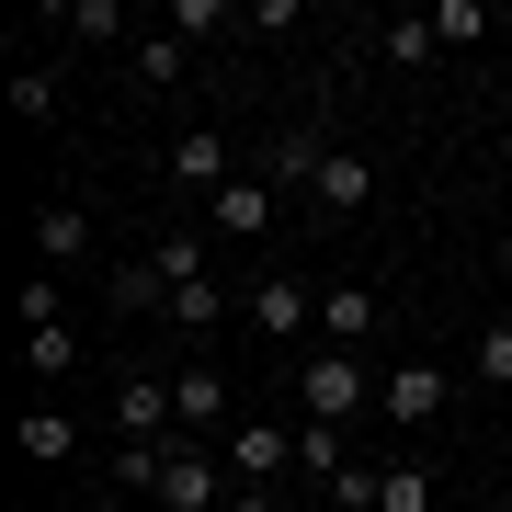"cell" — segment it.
I'll return each instance as SVG.
<instances>
[{
    "mask_svg": "<svg viewBox=\"0 0 512 512\" xmlns=\"http://www.w3.org/2000/svg\"><path fill=\"white\" fill-rule=\"evenodd\" d=\"M376 410V365L365 353H308V365H296V421H365Z\"/></svg>",
    "mask_w": 512,
    "mask_h": 512,
    "instance_id": "1",
    "label": "cell"
},
{
    "mask_svg": "<svg viewBox=\"0 0 512 512\" xmlns=\"http://www.w3.org/2000/svg\"><path fill=\"white\" fill-rule=\"evenodd\" d=\"M376 410L399 421V433H421V421H444V365H433V353H399V365L376 376Z\"/></svg>",
    "mask_w": 512,
    "mask_h": 512,
    "instance_id": "2",
    "label": "cell"
},
{
    "mask_svg": "<svg viewBox=\"0 0 512 512\" xmlns=\"http://www.w3.org/2000/svg\"><path fill=\"white\" fill-rule=\"evenodd\" d=\"M296 467V421H228V478L239 490H274Z\"/></svg>",
    "mask_w": 512,
    "mask_h": 512,
    "instance_id": "3",
    "label": "cell"
},
{
    "mask_svg": "<svg viewBox=\"0 0 512 512\" xmlns=\"http://www.w3.org/2000/svg\"><path fill=\"white\" fill-rule=\"evenodd\" d=\"M365 205H376V160H365V148H330L319 183H308V217L342 228V217H365Z\"/></svg>",
    "mask_w": 512,
    "mask_h": 512,
    "instance_id": "4",
    "label": "cell"
},
{
    "mask_svg": "<svg viewBox=\"0 0 512 512\" xmlns=\"http://www.w3.org/2000/svg\"><path fill=\"white\" fill-rule=\"evenodd\" d=\"M228 399H239V387H228V376H217V365H205V353H194V365L171 376V421H183V444H205V433H228V421H239Z\"/></svg>",
    "mask_w": 512,
    "mask_h": 512,
    "instance_id": "5",
    "label": "cell"
},
{
    "mask_svg": "<svg viewBox=\"0 0 512 512\" xmlns=\"http://www.w3.org/2000/svg\"><path fill=\"white\" fill-rule=\"evenodd\" d=\"M239 319H251V330H262L274 353H296V330L319 319V296L296 285V274H262V285H251V308H239Z\"/></svg>",
    "mask_w": 512,
    "mask_h": 512,
    "instance_id": "6",
    "label": "cell"
},
{
    "mask_svg": "<svg viewBox=\"0 0 512 512\" xmlns=\"http://www.w3.org/2000/svg\"><path fill=\"white\" fill-rule=\"evenodd\" d=\"M376 319H387V296H376V285H330V296H319V342H330V353H365V342H376Z\"/></svg>",
    "mask_w": 512,
    "mask_h": 512,
    "instance_id": "7",
    "label": "cell"
},
{
    "mask_svg": "<svg viewBox=\"0 0 512 512\" xmlns=\"http://www.w3.org/2000/svg\"><path fill=\"white\" fill-rule=\"evenodd\" d=\"M171 183L217 205V194L239 183V171H228V137H217V126H183V137H171Z\"/></svg>",
    "mask_w": 512,
    "mask_h": 512,
    "instance_id": "8",
    "label": "cell"
},
{
    "mask_svg": "<svg viewBox=\"0 0 512 512\" xmlns=\"http://www.w3.org/2000/svg\"><path fill=\"white\" fill-rule=\"evenodd\" d=\"M274 183H262V171H239V183L217 194V205H205V228H217V239H274Z\"/></svg>",
    "mask_w": 512,
    "mask_h": 512,
    "instance_id": "9",
    "label": "cell"
},
{
    "mask_svg": "<svg viewBox=\"0 0 512 512\" xmlns=\"http://www.w3.org/2000/svg\"><path fill=\"white\" fill-rule=\"evenodd\" d=\"M23 376H35V387H69L80 376V330L69 319H23Z\"/></svg>",
    "mask_w": 512,
    "mask_h": 512,
    "instance_id": "10",
    "label": "cell"
},
{
    "mask_svg": "<svg viewBox=\"0 0 512 512\" xmlns=\"http://www.w3.org/2000/svg\"><path fill=\"white\" fill-rule=\"evenodd\" d=\"M319 160H330V137H319V126H285V137H274V160H262V183H274V194H308V183H319Z\"/></svg>",
    "mask_w": 512,
    "mask_h": 512,
    "instance_id": "11",
    "label": "cell"
},
{
    "mask_svg": "<svg viewBox=\"0 0 512 512\" xmlns=\"http://www.w3.org/2000/svg\"><path fill=\"white\" fill-rule=\"evenodd\" d=\"M23 456H35V467H69L80 456V421L57 410V399H23Z\"/></svg>",
    "mask_w": 512,
    "mask_h": 512,
    "instance_id": "12",
    "label": "cell"
},
{
    "mask_svg": "<svg viewBox=\"0 0 512 512\" xmlns=\"http://www.w3.org/2000/svg\"><path fill=\"white\" fill-rule=\"evenodd\" d=\"M296 478H330V490L353 478V456H342V421H296Z\"/></svg>",
    "mask_w": 512,
    "mask_h": 512,
    "instance_id": "13",
    "label": "cell"
},
{
    "mask_svg": "<svg viewBox=\"0 0 512 512\" xmlns=\"http://www.w3.org/2000/svg\"><path fill=\"white\" fill-rule=\"evenodd\" d=\"M35 251H46V274H69V262L92 251V217H80V205H46V217H35Z\"/></svg>",
    "mask_w": 512,
    "mask_h": 512,
    "instance_id": "14",
    "label": "cell"
},
{
    "mask_svg": "<svg viewBox=\"0 0 512 512\" xmlns=\"http://www.w3.org/2000/svg\"><path fill=\"white\" fill-rule=\"evenodd\" d=\"M171 330H183V342H217V319H228V296H217V274L205 285H171V308H160Z\"/></svg>",
    "mask_w": 512,
    "mask_h": 512,
    "instance_id": "15",
    "label": "cell"
},
{
    "mask_svg": "<svg viewBox=\"0 0 512 512\" xmlns=\"http://www.w3.org/2000/svg\"><path fill=\"white\" fill-rule=\"evenodd\" d=\"M376 512H433V467H376Z\"/></svg>",
    "mask_w": 512,
    "mask_h": 512,
    "instance_id": "16",
    "label": "cell"
},
{
    "mask_svg": "<svg viewBox=\"0 0 512 512\" xmlns=\"http://www.w3.org/2000/svg\"><path fill=\"white\" fill-rule=\"evenodd\" d=\"M376 46H387V69H421V57H433L444 35H433V12H410V23H387Z\"/></svg>",
    "mask_w": 512,
    "mask_h": 512,
    "instance_id": "17",
    "label": "cell"
},
{
    "mask_svg": "<svg viewBox=\"0 0 512 512\" xmlns=\"http://www.w3.org/2000/svg\"><path fill=\"white\" fill-rule=\"evenodd\" d=\"M183 35H137V80H148V92H171V80H183Z\"/></svg>",
    "mask_w": 512,
    "mask_h": 512,
    "instance_id": "18",
    "label": "cell"
},
{
    "mask_svg": "<svg viewBox=\"0 0 512 512\" xmlns=\"http://www.w3.org/2000/svg\"><path fill=\"white\" fill-rule=\"evenodd\" d=\"M148 262H160V285H205V239H194V228H171Z\"/></svg>",
    "mask_w": 512,
    "mask_h": 512,
    "instance_id": "19",
    "label": "cell"
},
{
    "mask_svg": "<svg viewBox=\"0 0 512 512\" xmlns=\"http://www.w3.org/2000/svg\"><path fill=\"white\" fill-rule=\"evenodd\" d=\"M12 114L46 126V114H57V69H12Z\"/></svg>",
    "mask_w": 512,
    "mask_h": 512,
    "instance_id": "20",
    "label": "cell"
},
{
    "mask_svg": "<svg viewBox=\"0 0 512 512\" xmlns=\"http://www.w3.org/2000/svg\"><path fill=\"white\" fill-rule=\"evenodd\" d=\"M433 35H444V46H478V35H490V12H478V0H433Z\"/></svg>",
    "mask_w": 512,
    "mask_h": 512,
    "instance_id": "21",
    "label": "cell"
},
{
    "mask_svg": "<svg viewBox=\"0 0 512 512\" xmlns=\"http://www.w3.org/2000/svg\"><path fill=\"white\" fill-rule=\"evenodd\" d=\"M114 308H148V319H160V308H171V285H160V262H137V274H114Z\"/></svg>",
    "mask_w": 512,
    "mask_h": 512,
    "instance_id": "22",
    "label": "cell"
},
{
    "mask_svg": "<svg viewBox=\"0 0 512 512\" xmlns=\"http://www.w3.org/2000/svg\"><path fill=\"white\" fill-rule=\"evenodd\" d=\"M478 387H512V319L478 330Z\"/></svg>",
    "mask_w": 512,
    "mask_h": 512,
    "instance_id": "23",
    "label": "cell"
},
{
    "mask_svg": "<svg viewBox=\"0 0 512 512\" xmlns=\"http://www.w3.org/2000/svg\"><path fill=\"white\" fill-rule=\"evenodd\" d=\"M57 23H69V35H103V46L126 35V12H114V0H69V12H57Z\"/></svg>",
    "mask_w": 512,
    "mask_h": 512,
    "instance_id": "24",
    "label": "cell"
},
{
    "mask_svg": "<svg viewBox=\"0 0 512 512\" xmlns=\"http://www.w3.org/2000/svg\"><path fill=\"white\" fill-rule=\"evenodd\" d=\"M171 35H228V0H171Z\"/></svg>",
    "mask_w": 512,
    "mask_h": 512,
    "instance_id": "25",
    "label": "cell"
},
{
    "mask_svg": "<svg viewBox=\"0 0 512 512\" xmlns=\"http://www.w3.org/2000/svg\"><path fill=\"white\" fill-rule=\"evenodd\" d=\"M228 512H285V501L274 490H228Z\"/></svg>",
    "mask_w": 512,
    "mask_h": 512,
    "instance_id": "26",
    "label": "cell"
},
{
    "mask_svg": "<svg viewBox=\"0 0 512 512\" xmlns=\"http://www.w3.org/2000/svg\"><path fill=\"white\" fill-rule=\"evenodd\" d=\"M490 512H512V501H490Z\"/></svg>",
    "mask_w": 512,
    "mask_h": 512,
    "instance_id": "27",
    "label": "cell"
}]
</instances>
